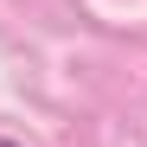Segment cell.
Returning a JSON list of instances; mask_svg holds the SVG:
<instances>
[{
    "label": "cell",
    "instance_id": "6da1fadb",
    "mask_svg": "<svg viewBox=\"0 0 147 147\" xmlns=\"http://www.w3.org/2000/svg\"><path fill=\"white\" fill-rule=\"evenodd\" d=\"M0 147H19V141H7V134H0Z\"/></svg>",
    "mask_w": 147,
    "mask_h": 147
}]
</instances>
